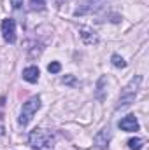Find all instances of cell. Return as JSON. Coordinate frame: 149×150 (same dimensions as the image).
<instances>
[{"label": "cell", "mask_w": 149, "mask_h": 150, "mask_svg": "<svg viewBox=\"0 0 149 150\" xmlns=\"http://www.w3.org/2000/svg\"><path fill=\"white\" fill-rule=\"evenodd\" d=\"M28 142L32 145L34 150H53L54 149V138L49 131L46 129H40V127H35L30 136H28Z\"/></svg>", "instance_id": "1"}, {"label": "cell", "mask_w": 149, "mask_h": 150, "mask_svg": "<svg viewBox=\"0 0 149 150\" xmlns=\"http://www.w3.org/2000/svg\"><path fill=\"white\" fill-rule=\"evenodd\" d=\"M140 82H142V77L140 75H135L130 82H128V86L123 89V93H121V96H119V103H117V110H121V108H126V107H130L132 103H133V100H135V96H137V91H139V87H140Z\"/></svg>", "instance_id": "2"}, {"label": "cell", "mask_w": 149, "mask_h": 150, "mask_svg": "<svg viewBox=\"0 0 149 150\" xmlns=\"http://www.w3.org/2000/svg\"><path fill=\"white\" fill-rule=\"evenodd\" d=\"M39 108H40V98L39 96H32L27 103H23V108H21V113H19V124L27 126L32 120V117L37 113Z\"/></svg>", "instance_id": "3"}, {"label": "cell", "mask_w": 149, "mask_h": 150, "mask_svg": "<svg viewBox=\"0 0 149 150\" xmlns=\"http://www.w3.org/2000/svg\"><path fill=\"white\" fill-rule=\"evenodd\" d=\"M2 35H4V40L9 44L16 42V21L14 19L9 18L2 21Z\"/></svg>", "instance_id": "4"}, {"label": "cell", "mask_w": 149, "mask_h": 150, "mask_svg": "<svg viewBox=\"0 0 149 150\" xmlns=\"http://www.w3.org/2000/svg\"><path fill=\"white\" fill-rule=\"evenodd\" d=\"M109 142H111V129H109V127H104V129L95 136V145H97L98 150H107Z\"/></svg>", "instance_id": "5"}, {"label": "cell", "mask_w": 149, "mask_h": 150, "mask_svg": "<svg viewBox=\"0 0 149 150\" xmlns=\"http://www.w3.org/2000/svg\"><path fill=\"white\" fill-rule=\"evenodd\" d=\"M105 0H82V4L79 5V9L75 11V14H88L91 11H97Z\"/></svg>", "instance_id": "6"}, {"label": "cell", "mask_w": 149, "mask_h": 150, "mask_svg": "<svg viewBox=\"0 0 149 150\" xmlns=\"http://www.w3.org/2000/svg\"><path fill=\"white\" fill-rule=\"evenodd\" d=\"M119 127H121L123 131H128V133L139 131V122H137L135 115H128V117H125V119L119 120Z\"/></svg>", "instance_id": "7"}, {"label": "cell", "mask_w": 149, "mask_h": 150, "mask_svg": "<svg viewBox=\"0 0 149 150\" xmlns=\"http://www.w3.org/2000/svg\"><path fill=\"white\" fill-rule=\"evenodd\" d=\"M81 38L88 44V45H91V44H98V35L91 30V28H86V26H82L81 30Z\"/></svg>", "instance_id": "8"}, {"label": "cell", "mask_w": 149, "mask_h": 150, "mask_svg": "<svg viewBox=\"0 0 149 150\" xmlns=\"http://www.w3.org/2000/svg\"><path fill=\"white\" fill-rule=\"evenodd\" d=\"M39 75H40V72H39L37 67H28V68L23 70V79H25L27 82H30V84H35V82H37Z\"/></svg>", "instance_id": "9"}, {"label": "cell", "mask_w": 149, "mask_h": 150, "mask_svg": "<svg viewBox=\"0 0 149 150\" xmlns=\"http://www.w3.org/2000/svg\"><path fill=\"white\" fill-rule=\"evenodd\" d=\"M142 145H144V140L142 138H132V140H128V147L132 150H140Z\"/></svg>", "instance_id": "10"}, {"label": "cell", "mask_w": 149, "mask_h": 150, "mask_svg": "<svg viewBox=\"0 0 149 150\" xmlns=\"http://www.w3.org/2000/svg\"><path fill=\"white\" fill-rule=\"evenodd\" d=\"M111 61H112V65H114V67H117V68H125V67H126V61H125L119 54H112Z\"/></svg>", "instance_id": "11"}, {"label": "cell", "mask_w": 149, "mask_h": 150, "mask_svg": "<svg viewBox=\"0 0 149 150\" xmlns=\"http://www.w3.org/2000/svg\"><path fill=\"white\" fill-rule=\"evenodd\" d=\"M62 70V65L58 63V61H53V63H49V67H47V72L49 74H58Z\"/></svg>", "instance_id": "12"}, {"label": "cell", "mask_w": 149, "mask_h": 150, "mask_svg": "<svg viewBox=\"0 0 149 150\" xmlns=\"http://www.w3.org/2000/svg\"><path fill=\"white\" fill-rule=\"evenodd\" d=\"M30 5L32 9H42L46 5V0H30Z\"/></svg>", "instance_id": "13"}, {"label": "cell", "mask_w": 149, "mask_h": 150, "mask_svg": "<svg viewBox=\"0 0 149 150\" xmlns=\"http://www.w3.org/2000/svg\"><path fill=\"white\" fill-rule=\"evenodd\" d=\"M11 5H12V9H21L23 7V0H11Z\"/></svg>", "instance_id": "14"}]
</instances>
